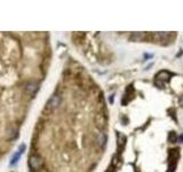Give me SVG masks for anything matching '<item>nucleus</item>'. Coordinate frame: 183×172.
<instances>
[{
    "instance_id": "obj_1",
    "label": "nucleus",
    "mask_w": 183,
    "mask_h": 172,
    "mask_svg": "<svg viewBox=\"0 0 183 172\" xmlns=\"http://www.w3.org/2000/svg\"><path fill=\"white\" fill-rule=\"evenodd\" d=\"M171 76H172L171 74L168 71H166V70H162V71L158 72V74L156 75V77H154V85L158 88H162L164 85H165V83H167V82L169 80Z\"/></svg>"
},
{
    "instance_id": "obj_2",
    "label": "nucleus",
    "mask_w": 183,
    "mask_h": 172,
    "mask_svg": "<svg viewBox=\"0 0 183 172\" xmlns=\"http://www.w3.org/2000/svg\"><path fill=\"white\" fill-rule=\"evenodd\" d=\"M179 157H180L179 149H172V150H169V165H168V171L167 172H175Z\"/></svg>"
},
{
    "instance_id": "obj_3",
    "label": "nucleus",
    "mask_w": 183,
    "mask_h": 172,
    "mask_svg": "<svg viewBox=\"0 0 183 172\" xmlns=\"http://www.w3.org/2000/svg\"><path fill=\"white\" fill-rule=\"evenodd\" d=\"M29 165L32 170H39L42 165L41 158H40V157H38V156H34V155L31 156V157H30V160H29Z\"/></svg>"
},
{
    "instance_id": "obj_4",
    "label": "nucleus",
    "mask_w": 183,
    "mask_h": 172,
    "mask_svg": "<svg viewBox=\"0 0 183 172\" xmlns=\"http://www.w3.org/2000/svg\"><path fill=\"white\" fill-rule=\"evenodd\" d=\"M134 88L132 86H129L127 90H126V93L124 95V99H123V105H127L129 101H132L134 99Z\"/></svg>"
},
{
    "instance_id": "obj_5",
    "label": "nucleus",
    "mask_w": 183,
    "mask_h": 172,
    "mask_svg": "<svg viewBox=\"0 0 183 172\" xmlns=\"http://www.w3.org/2000/svg\"><path fill=\"white\" fill-rule=\"evenodd\" d=\"M126 143V137L123 135L121 133H118V147H119V150L123 149V147L125 146Z\"/></svg>"
},
{
    "instance_id": "obj_6",
    "label": "nucleus",
    "mask_w": 183,
    "mask_h": 172,
    "mask_svg": "<svg viewBox=\"0 0 183 172\" xmlns=\"http://www.w3.org/2000/svg\"><path fill=\"white\" fill-rule=\"evenodd\" d=\"M60 101H61V99H60V97H57V95H55V97L52 98V100L49 101L50 108H55V107H57V106L60 105Z\"/></svg>"
},
{
    "instance_id": "obj_7",
    "label": "nucleus",
    "mask_w": 183,
    "mask_h": 172,
    "mask_svg": "<svg viewBox=\"0 0 183 172\" xmlns=\"http://www.w3.org/2000/svg\"><path fill=\"white\" fill-rule=\"evenodd\" d=\"M38 90V85L37 84H29L28 85V88H26V91H28V93H30V94H33L36 91Z\"/></svg>"
},
{
    "instance_id": "obj_8",
    "label": "nucleus",
    "mask_w": 183,
    "mask_h": 172,
    "mask_svg": "<svg viewBox=\"0 0 183 172\" xmlns=\"http://www.w3.org/2000/svg\"><path fill=\"white\" fill-rule=\"evenodd\" d=\"M105 141H107V138H105L104 133H100L99 137H97V142H99V145H100V146H104Z\"/></svg>"
},
{
    "instance_id": "obj_9",
    "label": "nucleus",
    "mask_w": 183,
    "mask_h": 172,
    "mask_svg": "<svg viewBox=\"0 0 183 172\" xmlns=\"http://www.w3.org/2000/svg\"><path fill=\"white\" fill-rule=\"evenodd\" d=\"M177 135H176V133L175 132H171L169 133V137H168V140L171 141V142H176V140H177Z\"/></svg>"
},
{
    "instance_id": "obj_10",
    "label": "nucleus",
    "mask_w": 183,
    "mask_h": 172,
    "mask_svg": "<svg viewBox=\"0 0 183 172\" xmlns=\"http://www.w3.org/2000/svg\"><path fill=\"white\" fill-rule=\"evenodd\" d=\"M22 154V151H21V149H20V151H18V153H17L16 155L14 156V158H13L12 160V164H15L17 162V158H18V157H20V155H21Z\"/></svg>"
},
{
    "instance_id": "obj_11",
    "label": "nucleus",
    "mask_w": 183,
    "mask_h": 172,
    "mask_svg": "<svg viewBox=\"0 0 183 172\" xmlns=\"http://www.w3.org/2000/svg\"><path fill=\"white\" fill-rule=\"evenodd\" d=\"M179 103H180V106H181V107L183 108V95L179 98Z\"/></svg>"
},
{
    "instance_id": "obj_12",
    "label": "nucleus",
    "mask_w": 183,
    "mask_h": 172,
    "mask_svg": "<svg viewBox=\"0 0 183 172\" xmlns=\"http://www.w3.org/2000/svg\"><path fill=\"white\" fill-rule=\"evenodd\" d=\"M177 140H179V141H181V142H183V134L181 135V137H179V138H177Z\"/></svg>"
}]
</instances>
